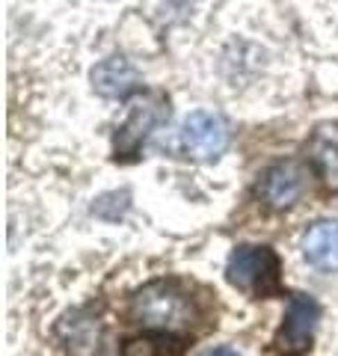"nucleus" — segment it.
<instances>
[{"mask_svg":"<svg viewBox=\"0 0 338 356\" xmlns=\"http://www.w3.org/2000/svg\"><path fill=\"white\" fill-rule=\"evenodd\" d=\"M131 315L143 327H152L157 332H172L178 327L190 324L193 318V300L187 297L175 282H149L131 297Z\"/></svg>","mask_w":338,"mask_h":356,"instance_id":"1","label":"nucleus"},{"mask_svg":"<svg viewBox=\"0 0 338 356\" xmlns=\"http://www.w3.org/2000/svg\"><path fill=\"white\" fill-rule=\"evenodd\" d=\"M225 280L250 297H276L279 285V255L270 247H238L225 264Z\"/></svg>","mask_w":338,"mask_h":356,"instance_id":"2","label":"nucleus"},{"mask_svg":"<svg viewBox=\"0 0 338 356\" xmlns=\"http://www.w3.org/2000/svg\"><path fill=\"white\" fill-rule=\"evenodd\" d=\"M178 143L182 152L193 161H217L229 146V128L217 113L208 110H196L184 119L182 131H178Z\"/></svg>","mask_w":338,"mask_h":356,"instance_id":"3","label":"nucleus"},{"mask_svg":"<svg viewBox=\"0 0 338 356\" xmlns=\"http://www.w3.org/2000/svg\"><path fill=\"white\" fill-rule=\"evenodd\" d=\"M166 119H169V102L166 98L161 92L143 95V102L131 110L128 122L116 134V158L134 161L140 154L145 137H149L157 125H163Z\"/></svg>","mask_w":338,"mask_h":356,"instance_id":"4","label":"nucleus"},{"mask_svg":"<svg viewBox=\"0 0 338 356\" xmlns=\"http://www.w3.org/2000/svg\"><path fill=\"white\" fill-rule=\"evenodd\" d=\"M318 321H321L318 300L309 297V294H291L285 324H282V330L276 332V350L282 356L309 353L314 330H318Z\"/></svg>","mask_w":338,"mask_h":356,"instance_id":"5","label":"nucleus"},{"mask_svg":"<svg viewBox=\"0 0 338 356\" xmlns=\"http://www.w3.org/2000/svg\"><path fill=\"white\" fill-rule=\"evenodd\" d=\"M303 191H306V172L294 161L273 163L258 181V196L276 211L291 208L303 196Z\"/></svg>","mask_w":338,"mask_h":356,"instance_id":"6","label":"nucleus"},{"mask_svg":"<svg viewBox=\"0 0 338 356\" xmlns=\"http://www.w3.org/2000/svg\"><path fill=\"white\" fill-rule=\"evenodd\" d=\"M303 259L323 273L338 270V220H318L303 235Z\"/></svg>","mask_w":338,"mask_h":356,"instance_id":"7","label":"nucleus"},{"mask_svg":"<svg viewBox=\"0 0 338 356\" xmlns=\"http://www.w3.org/2000/svg\"><path fill=\"white\" fill-rule=\"evenodd\" d=\"M140 72L125 57H107L92 69V86L104 98H128L140 89Z\"/></svg>","mask_w":338,"mask_h":356,"instance_id":"8","label":"nucleus"},{"mask_svg":"<svg viewBox=\"0 0 338 356\" xmlns=\"http://www.w3.org/2000/svg\"><path fill=\"white\" fill-rule=\"evenodd\" d=\"M309 158L326 191L338 193V122H323L312 134Z\"/></svg>","mask_w":338,"mask_h":356,"instance_id":"9","label":"nucleus"},{"mask_svg":"<svg viewBox=\"0 0 338 356\" xmlns=\"http://www.w3.org/2000/svg\"><path fill=\"white\" fill-rule=\"evenodd\" d=\"M184 348H187V339L169 336V332H157V336L128 341L125 356H182Z\"/></svg>","mask_w":338,"mask_h":356,"instance_id":"10","label":"nucleus"},{"mask_svg":"<svg viewBox=\"0 0 338 356\" xmlns=\"http://www.w3.org/2000/svg\"><path fill=\"white\" fill-rule=\"evenodd\" d=\"M205 356H241V353L232 350V348H214V350H208Z\"/></svg>","mask_w":338,"mask_h":356,"instance_id":"11","label":"nucleus"}]
</instances>
